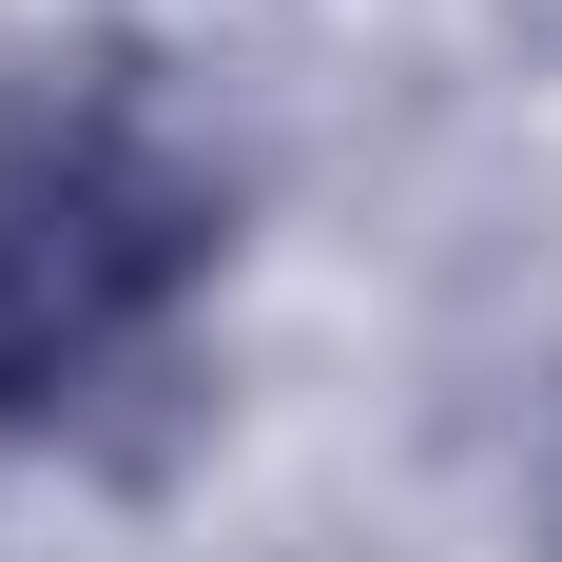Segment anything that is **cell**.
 I'll list each match as a JSON object with an SVG mask.
<instances>
[{
	"label": "cell",
	"mask_w": 562,
	"mask_h": 562,
	"mask_svg": "<svg viewBox=\"0 0 562 562\" xmlns=\"http://www.w3.org/2000/svg\"><path fill=\"white\" fill-rule=\"evenodd\" d=\"M214 272V194L116 98H0V427H78Z\"/></svg>",
	"instance_id": "obj_1"
}]
</instances>
